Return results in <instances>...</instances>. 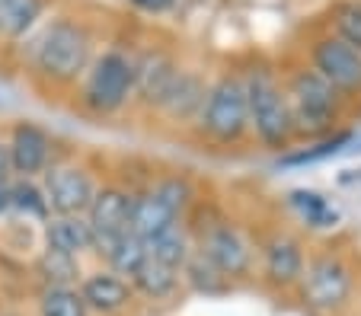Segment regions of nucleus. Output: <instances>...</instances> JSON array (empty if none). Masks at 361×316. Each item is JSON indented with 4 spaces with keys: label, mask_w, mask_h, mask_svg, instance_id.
<instances>
[{
    "label": "nucleus",
    "mask_w": 361,
    "mask_h": 316,
    "mask_svg": "<svg viewBox=\"0 0 361 316\" xmlns=\"http://www.w3.org/2000/svg\"><path fill=\"white\" fill-rule=\"evenodd\" d=\"M90 61V35L77 23L58 20L42 32L35 45V64L55 80H74Z\"/></svg>",
    "instance_id": "f257e3e1"
},
{
    "label": "nucleus",
    "mask_w": 361,
    "mask_h": 316,
    "mask_svg": "<svg viewBox=\"0 0 361 316\" xmlns=\"http://www.w3.org/2000/svg\"><path fill=\"white\" fill-rule=\"evenodd\" d=\"M314 64H317V74L329 83V87L339 93H355L361 89V51L352 49L348 42H342L339 35H329L317 45L314 51Z\"/></svg>",
    "instance_id": "1a4fd4ad"
},
{
    "label": "nucleus",
    "mask_w": 361,
    "mask_h": 316,
    "mask_svg": "<svg viewBox=\"0 0 361 316\" xmlns=\"http://www.w3.org/2000/svg\"><path fill=\"white\" fill-rule=\"evenodd\" d=\"M42 316H87V303L74 288H48L42 294Z\"/></svg>",
    "instance_id": "5701e85b"
},
{
    "label": "nucleus",
    "mask_w": 361,
    "mask_h": 316,
    "mask_svg": "<svg viewBox=\"0 0 361 316\" xmlns=\"http://www.w3.org/2000/svg\"><path fill=\"white\" fill-rule=\"evenodd\" d=\"M48 246L68 255H80L83 249H93V234L90 224L80 217H55L48 224Z\"/></svg>",
    "instance_id": "dca6fc26"
},
{
    "label": "nucleus",
    "mask_w": 361,
    "mask_h": 316,
    "mask_svg": "<svg viewBox=\"0 0 361 316\" xmlns=\"http://www.w3.org/2000/svg\"><path fill=\"white\" fill-rule=\"evenodd\" d=\"M204 131L218 141H237L250 125V106H246V87L240 80H218L202 106Z\"/></svg>",
    "instance_id": "39448f33"
},
{
    "label": "nucleus",
    "mask_w": 361,
    "mask_h": 316,
    "mask_svg": "<svg viewBox=\"0 0 361 316\" xmlns=\"http://www.w3.org/2000/svg\"><path fill=\"white\" fill-rule=\"evenodd\" d=\"M154 195H157L166 208H173L176 214L183 211V208L189 205V198H192L189 182H183V179H166V182H160V186L154 189Z\"/></svg>",
    "instance_id": "bb28decb"
},
{
    "label": "nucleus",
    "mask_w": 361,
    "mask_h": 316,
    "mask_svg": "<svg viewBox=\"0 0 361 316\" xmlns=\"http://www.w3.org/2000/svg\"><path fill=\"white\" fill-rule=\"evenodd\" d=\"M7 172H10V153L0 144V186H7Z\"/></svg>",
    "instance_id": "c85d7f7f"
},
{
    "label": "nucleus",
    "mask_w": 361,
    "mask_h": 316,
    "mask_svg": "<svg viewBox=\"0 0 361 316\" xmlns=\"http://www.w3.org/2000/svg\"><path fill=\"white\" fill-rule=\"evenodd\" d=\"M45 201L58 217H80L93 201V182L80 166H51L45 172Z\"/></svg>",
    "instance_id": "6e6552de"
},
{
    "label": "nucleus",
    "mask_w": 361,
    "mask_h": 316,
    "mask_svg": "<svg viewBox=\"0 0 361 316\" xmlns=\"http://www.w3.org/2000/svg\"><path fill=\"white\" fill-rule=\"evenodd\" d=\"M80 297L87 303V310H96V313H118L122 307H128L131 291L128 284L118 275H90L80 288Z\"/></svg>",
    "instance_id": "2eb2a0df"
},
{
    "label": "nucleus",
    "mask_w": 361,
    "mask_h": 316,
    "mask_svg": "<svg viewBox=\"0 0 361 316\" xmlns=\"http://www.w3.org/2000/svg\"><path fill=\"white\" fill-rule=\"evenodd\" d=\"M202 259L208 265H214L224 278L233 275H246L250 272V246L246 240L237 234L233 227L221 224V227H212L202 240Z\"/></svg>",
    "instance_id": "9d476101"
},
{
    "label": "nucleus",
    "mask_w": 361,
    "mask_h": 316,
    "mask_svg": "<svg viewBox=\"0 0 361 316\" xmlns=\"http://www.w3.org/2000/svg\"><path fill=\"white\" fill-rule=\"evenodd\" d=\"M243 87H246V106H250V122L256 125L259 138L269 147H285L294 125L281 89L275 87V80L269 74H252Z\"/></svg>",
    "instance_id": "7ed1b4c3"
},
{
    "label": "nucleus",
    "mask_w": 361,
    "mask_h": 316,
    "mask_svg": "<svg viewBox=\"0 0 361 316\" xmlns=\"http://www.w3.org/2000/svg\"><path fill=\"white\" fill-rule=\"evenodd\" d=\"M131 89H135V61H128L122 51H106L90 70L83 99L96 112H116L125 106Z\"/></svg>",
    "instance_id": "423d86ee"
},
{
    "label": "nucleus",
    "mask_w": 361,
    "mask_h": 316,
    "mask_svg": "<svg viewBox=\"0 0 361 316\" xmlns=\"http://www.w3.org/2000/svg\"><path fill=\"white\" fill-rule=\"evenodd\" d=\"M176 77H179L176 64L166 55H157V51H154V55H144L141 61L135 64V89L147 103L164 106V99L170 96Z\"/></svg>",
    "instance_id": "ddd939ff"
},
{
    "label": "nucleus",
    "mask_w": 361,
    "mask_h": 316,
    "mask_svg": "<svg viewBox=\"0 0 361 316\" xmlns=\"http://www.w3.org/2000/svg\"><path fill=\"white\" fill-rule=\"evenodd\" d=\"M135 7H141V10H150V13H160V10H166L173 4V0H131Z\"/></svg>",
    "instance_id": "cd10ccee"
},
{
    "label": "nucleus",
    "mask_w": 361,
    "mask_h": 316,
    "mask_svg": "<svg viewBox=\"0 0 361 316\" xmlns=\"http://www.w3.org/2000/svg\"><path fill=\"white\" fill-rule=\"evenodd\" d=\"M288 201H291V208L300 214V217L310 224L314 230H329L339 224V211H336L333 205H329L326 198H323L320 192H307V189H294L291 195H288Z\"/></svg>",
    "instance_id": "a211bd4d"
},
{
    "label": "nucleus",
    "mask_w": 361,
    "mask_h": 316,
    "mask_svg": "<svg viewBox=\"0 0 361 316\" xmlns=\"http://www.w3.org/2000/svg\"><path fill=\"white\" fill-rule=\"evenodd\" d=\"M352 297V272L336 255H320L300 275V301L314 313H336Z\"/></svg>",
    "instance_id": "20e7f679"
},
{
    "label": "nucleus",
    "mask_w": 361,
    "mask_h": 316,
    "mask_svg": "<svg viewBox=\"0 0 361 316\" xmlns=\"http://www.w3.org/2000/svg\"><path fill=\"white\" fill-rule=\"evenodd\" d=\"M288 112L291 125L307 134H320L339 115V93L323 80L317 70H300L288 89Z\"/></svg>",
    "instance_id": "f03ea898"
},
{
    "label": "nucleus",
    "mask_w": 361,
    "mask_h": 316,
    "mask_svg": "<svg viewBox=\"0 0 361 316\" xmlns=\"http://www.w3.org/2000/svg\"><path fill=\"white\" fill-rule=\"evenodd\" d=\"M135 282V288L141 291V294H147V297H166L173 288H176V272L173 268H166V265H160V262H144L141 268H137V275L131 278Z\"/></svg>",
    "instance_id": "4be33fe9"
},
{
    "label": "nucleus",
    "mask_w": 361,
    "mask_h": 316,
    "mask_svg": "<svg viewBox=\"0 0 361 316\" xmlns=\"http://www.w3.org/2000/svg\"><path fill=\"white\" fill-rule=\"evenodd\" d=\"M7 153H10V170H16L20 176H35L48 163V134L32 122L16 125Z\"/></svg>",
    "instance_id": "9b49d317"
},
{
    "label": "nucleus",
    "mask_w": 361,
    "mask_h": 316,
    "mask_svg": "<svg viewBox=\"0 0 361 316\" xmlns=\"http://www.w3.org/2000/svg\"><path fill=\"white\" fill-rule=\"evenodd\" d=\"M90 214V234H93V249L109 255L118 246V240L128 236V217H131V198L118 189H102L93 195L87 208Z\"/></svg>",
    "instance_id": "0eeeda50"
},
{
    "label": "nucleus",
    "mask_w": 361,
    "mask_h": 316,
    "mask_svg": "<svg viewBox=\"0 0 361 316\" xmlns=\"http://www.w3.org/2000/svg\"><path fill=\"white\" fill-rule=\"evenodd\" d=\"M109 265L116 268L118 275H128V278H135L137 275V268L147 262V249H144V243L137 240V236H125V240H118V246L112 249L109 255Z\"/></svg>",
    "instance_id": "b1692460"
},
{
    "label": "nucleus",
    "mask_w": 361,
    "mask_h": 316,
    "mask_svg": "<svg viewBox=\"0 0 361 316\" xmlns=\"http://www.w3.org/2000/svg\"><path fill=\"white\" fill-rule=\"evenodd\" d=\"M144 249H147L150 262H160V265L173 268V272H179L183 265H189V246H185V236L179 234L176 227L166 230V234H160V236H154V240H147Z\"/></svg>",
    "instance_id": "aec40b11"
},
{
    "label": "nucleus",
    "mask_w": 361,
    "mask_h": 316,
    "mask_svg": "<svg viewBox=\"0 0 361 316\" xmlns=\"http://www.w3.org/2000/svg\"><path fill=\"white\" fill-rule=\"evenodd\" d=\"M204 96H208V93H204L202 80L179 70L176 83H173V89H170V96L164 99V109L173 112V115H179V118H185V115H192V112L202 109V106H204Z\"/></svg>",
    "instance_id": "6ab92c4d"
},
{
    "label": "nucleus",
    "mask_w": 361,
    "mask_h": 316,
    "mask_svg": "<svg viewBox=\"0 0 361 316\" xmlns=\"http://www.w3.org/2000/svg\"><path fill=\"white\" fill-rule=\"evenodd\" d=\"M10 205L20 208V211L35 214V217H45V214H48V201H45V195H42L35 186H29V182H23V186L10 189Z\"/></svg>",
    "instance_id": "a878e982"
},
{
    "label": "nucleus",
    "mask_w": 361,
    "mask_h": 316,
    "mask_svg": "<svg viewBox=\"0 0 361 316\" xmlns=\"http://www.w3.org/2000/svg\"><path fill=\"white\" fill-rule=\"evenodd\" d=\"M300 275H304V253H300L298 243L288 240V236L269 240L266 243V278L269 282L288 288V284L300 282Z\"/></svg>",
    "instance_id": "4468645a"
},
{
    "label": "nucleus",
    "mask_w": 361,
    "mask_h": 316,
    "mask_svg": "<svg viewBox=\"0 0 361 316\" xmlns=\"http://www.w3.org/2000/svg\"><path fill=\"white\" fill-rule=\"evenodd\" d=\"M42 16V0H0V39H20Z\"/></svg>",
    "instance_id": "f3484780"
},
{
    "label": "nucleus",
    "mask_w": 361,
    "mask_h": 316,
    "mask_svg": "<svg viewBox=\"0 0 361 316\" xmlns=\"http://www.w3.org/2000/svg\"><path fill=\"white\" fill-rule=\"evenodd\" d=\"M39 272L48 288H71L77 282V275H80V265H77V255L58 253V249L48 246L39 259Z\"/></svg>",
    "instance_id": "412c9836"
},
{
    "label": "nucleus",
    "mask_w": 361,
    "mask_h": 316,
    "mask_svg": "<svg viewBox=\"0 0 361 316\" xmlns=\"http://www.w3.org/2000/svg\"><path fill=\"white\" fill-rule=\"evenodd\" d=\"M176 217L179 214L173 211V208H166L157 195L147 192V195H141V198H131L128 234L137 236L141 243H147V240H154V236L176 227Z\"/></svg>",
    "instance_id": "f8f14e48"
},
{
    "label": "nucleus",
    "mask_w": 361,
    "mask_h": 316,
    "mask_svg": "<svg viewBox=\"0 0 361 316\" xmlns=\"http://www.w3.org/2000/svg\"><path fill=\"white\" fill-rule=\"evenodd\" d=\"M336 29H339L342 42L361 51V0H348L336 10Z\"/></svg>",
    "instance_id": "393cba45"
}]
</instances>
